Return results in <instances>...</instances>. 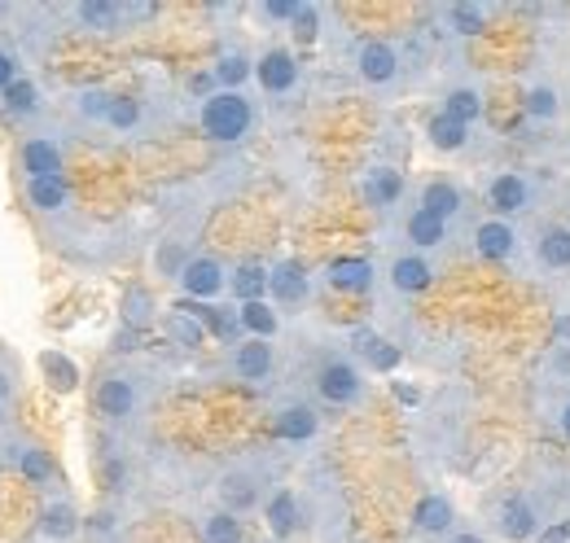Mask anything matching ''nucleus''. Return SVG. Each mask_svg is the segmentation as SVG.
I'll return each instance as SVG.
<instances>
[{
  "instance_id": "nucleus-1",
  "label": "nucleus",
  "mask_w": 570,
  "mask_h": 543,
  "mask_svg": "<svg viewBox=\"0 0 570 543\" xmlns=\"http://www.w3.org/2000/svg\"><path fill=\"white\" fill-rule=\"evenodd\" d=\"M250 124H255V110H250V101L242 92H215L203 106V132L212 140L233 145V140H242L250 132Z\"/></svg>"
},
{
  "instance_id": "nucleus-2",
  "label": "nucleus",
  "mask_w": 570,
  "mask_h": 543,
  "mask_svg": "<svg viewBox=\"0 0 570 543\" xmlns=\"http://www.w3.org/2000/svg\"><path fill=\"white\" fill-rule=\"evenodd\" d=\"M22 171H27V180H62V154H58V145L45 140V136H31L22 145Z\"/></svg>"
},
{
  "instance_id": "nucleus-3",
  "label": "nucleus",
  "mask_w": 570,
  "mask_h": 543,
  "mask_svg": "<svg viewBox=\"0 0 570 543\" xmlns=\"http://www.w3.org/2000/svg\"><path fill=\"white\" fill-rule=\"evenodd\" d=\"M4 465H13L31 486H49V482H53V461H49V452L36 447V443H13V447L4 452Z\"/></svg>"
},
{
  "instance_id": "nucleus-4",
  "label": "nucleus",
  "mask_w": 570,
  "mask_h": 543,
  "mask_svg": "<svg viewBox=\"0 0 570 543\" xmlns=\"http://www.w3.org/2000/svg\"><path fill=\"white\" fill-rule=\"evenodd\" d=\"M316 386H321V395H325L330 404H356L360 399V373L352 368V364H343V359L325 364Z\"/></svg>"
},
{
  "instance_id": "nucleus-5",
  "label": "nucleus",
  "mask_w": 570,
  "mask_h": 543,
  "mask_svg": "<svg viewBox=\"0 0 570 543\" xmlns=\"http://www.w3.org/2000/svg\"><path fill=\"white\" fill-rule=\"evenodd\" d=\"M180 285L194 294V298H215L224 289V268L215 259H189L180 268Z\"/></svg>"
},
{
  "instance_id": "nucleus-6",
  "label": "nucleus",
  "mask_w": 570,
  "mask_h": 543,
  "mask_svg": "<svg viewBox=\"0 0 570 543\" xmlns=\"http://www.w3.org/2000/svg\"><path fill=\"white\" fill-rule=\"evenodd\" d=\"M356 67L368 83H391V79H395V70H400V58H395V49H391V45L373 40V45H364V49H360Z\"/></svg>"
},
{
  "instance_id": "nucleus-7",
  "label": "nucleus",
  "mask_w": 570,
  "mask_h": 543,
  "mask_svg": "<svg viewBox=\"0 0 570 543\" xmlns=\"http://www.w3.org/2000/svg\"><path fill=\"white\" fill-rule=\"evenodd\" d=\"M268 368H273V346H268L264 338L242 342V346H237V355H233V373H237L242 382H259V377H268Z\"/></svg>"
},
{
  "instance_id": "nucleus-8",
  "label": "nucleus",
  "mask_w": 570,
  "mask_h": 543,
  "mask_svg": "<svg viewBox=\"0 0 570 543\" xmlns=\"http://www.w3.org/2000/svg\"><path fill=\"white\" fill-rule=\"evenodd\" d=\"M259 83H264L268 92H289V88L298 83V62H294L285 49L264 53V58H259Z\"/></svg>"
},
{
  "instance_id": "nucleus-9",
  "label": "nucleus",
  "mask_w": 570,
  "mask_h": 543,
  "mask_svg": "<svg viewBox=\"0 0 570 543\" xmlns=\"http://www.w3.org/2000/svg\"><path fill=\"white\" fill-rule=\"evenodd\" d=\"M97 407H101L106 416H128V412L137 407V386H132V377H106L101 391H97Z\"/></svg>"
},
{
  "instance_id": "nucleus-10",
  "label": "nucleus",
  "mask_w": 570,
  "mask_h": 543,
  "mask_svg": "<svg viewBox=\"0 0 570 543\" xmlns=\"http://www.w3.org/2000/svg\"><path fill=\"white\" fill-rule=\"evenodd\" d=\"M75 18H79L88 31L110 36V31H119V22H124V4H110V0H83V4L75 9Z\"/></svg>"
},
{
  "instance_id": "nucleus-11",
  "label": "nucleus",
  "mask_w": 570,
  "mask_h": 543,
  "mask_svg": "<svg viewBox=\"0 0 570 543\" xmlns=\"http://www.w3.org/2000/svg\"><path fill=\"white\" fill-rule=\"evenodd\" d=\"M40 535L53 543H67L79 535V517H75V509L67 500H58V504H49V509L40 513Z\"/></svg>"
},
{
  "instance_id": "nucleus-12",
  "label": "nucleus",
  "mask_w": 570,
  "mask_h": 543,
  "mask_svg": "<svg viewBox=\"0 0 570 543\" xmlns=\"http://www.w3.org/2000/svg\"><path fill=\"white\" fill-rule=\"evenodd\" d=\"M219 500L228 504V513H246L259 504V482L250 474H228L219 482Z\"/></svg>"
},
{
  "instance_id": "nucleus-13",
  "label": "nucleus",
  "mask_w": 570,
  "mask_h": 543,
  "mask_svg": "<svg viewBox=\"0 0 570 543\" xmlns=\"http://www.w3.org/2000/svg\"><path fill=\"white\" fill-rule=\"evenodd\" d=\"M330 280L338 289H352V294H364L373 285V264L368 259H334L330 264Z\"/></svg>"
},
{
  "instance_id": "nucleus-14",
  "label": "nucleus",
  "mask_w": 570,
  "mask_h": 543,
  "mask_svg": "<svg viewBox=\"0 0 570 543\" xmlns=\"http://www.w3.org/2000/svg\"><path fill=\"white\" fill-rule=\"evenodd\" d=\"M277 434L289 438V443L312 438V434H316V412H312V407H303V404L282 407V412H277Z\"/></svg>"
},
{
  "instance_id": "nucleus-15",
  "label": "nucleus",
  "mask_w": 570,
  "mask_h": 543,
  "mask_svg": "<svg viewBox=\"0 0 570 543\" xmlns=\"http://www.w3.org/2000/svg\"><path fill=\"white\" fill-rule=\"evenodd\" d=\"M268 289L277 294V303H298L307 294V276L298 264H282V268L268 276Z\"/></svg>"
},
{
  "instance_id": "nucleus-16",
  "label": "nucleus",
  "mask_w": 570,
  "mask_h": 543,
  "mask_svg": "<svg viewBox=\"0 0 570 543\" xmlns=\"http://www.w3.org/2000/svg\"><path fill=\"white\" fill-rule=\"evenodd\" d=\"M413 522H417V531H426V535H443V531L452 526V509H448V500H439V495H426V500L417 504Z\"/></svg>"
},
{
  "instance_id": "nucleus-17",
  "label": "nucleus",
  "mask_w": 570,
  "mask_h": 543,
  "mask_svg": "<svg viewBox=\"0 0 570 543\" xmlns=\"http://www.w3.org/2000/svg\"><path fill=\"white\" fill-rule=\"evenodd\" d=\"M391 280H395V289H404V294H417V289H426L430 280H434V272H430L426 259H395V268H391Z\"/></svg>"
},
{
  "instance_id": "nucleus-18",
  "label": "nucleus",
  "mask_w": 570,
  "mask_h": 543,
  "mask_svg": "<svg viewBox=\"0 0 570 543\" xmlns=\"http://www.w3.org/2000/svg\"><path fill=\"white\" fill-rule=\"evenodd\" d=\"M422 210H430L434 219H452V215L461 210V194H456L452 185L434 180V185H426V194H422Z\"/></svg>"
},
{
  "instance_id": "nucleus-19",
  "label": "nucleus",
  "mask_w": 570,
  "mask_h": 543,
  "mask_svg": "<svg viewBox=\"0 0 570 543\" xmlns=\"http://www.w3.org/2000/svg\"><path fill=\"white\" fill-rule=\"evenodd\" d=\"M364 194H368V203L373 206H391L400 194H404V180L395 176V171H386V167H377L373 176H368V185H364Z\"/></svg>"
},
{
  "instance_id": "nucleus-20",
  "label": "nucleus",
  "mask_w": 570,
  "mask_h": 543,
  "mask_svg": "<svg viewBox=\"0 0 570 543\" xmlns=\"http://www.w3.org/2000/svg\"><path fill=\"white\" fill-rule=\"evenodd\" d=\"M40 368L49 373V382H53L58 391H75V386H79V368H75L62 351H45V355H40Z\"/></svg>"
},
{
  "instance_id": "nucleus-21",
  "label": "nucleus",
  "mask_w": 570,
  "mask_h": 543,
  "mask_svg": "<svg viewBox=\"0 0 570 543\" xmlns=\"http://www.w3.org/2000/svg\"><path fill=\"white\" fill-rule=\"evenodd\" d=\"M492 206H497L500 215L522 210V206H527V185H522L518 176H500L497 185H492Z\"/></svg>"
},
{
  "instance_id": "nucleus-22",
  "label": "nucleus",
  "mask_w": 570,
  "mask_h": 543,
  "mask_svg": "<svg viewBox=\"0 0 570 543\" xmlns=\"http://www.w3.org/2000/svg\"><path fill=\"white\" fill-rule=\"evenodd\" d=\"M4 106H9L13 119H31V115L40 110V92H36V83H31V79H18V83L4 92Z\"/></svg>"
},
{
  "instance_id": "nucleus-23",
  "label": "nucleus",
  "mask_w": 570,
  "mask_h": 543,
  "mask_svg": "<svg viewBox=\"0 0 570 543\" xmlns=\"http://www.w3.org/2000/svg\"><path fill=\"white\" fill-rule=\"evenodd\" d=\"M27 198L36 210H62L67 206V185L62 180H27Z\"/></svg>"
},
{
  "instance_id": "nucleus-24",
  "label": "nucleus",
  "mask_w": 570,
  "mask_h": 543,
  "mask_svg": "<svg viewBox=\"0 0 570 543\" xmlns=\"http://www.w3.org/2000/svg\"><path fill=\"white\" fill-rule=\"evenodd\" d=\"M268 289V272L259 268V264H246V268H237L233 276V294L237 298H246V303H259V294Z\"/></svg>"
},
{
  "instance_id": "nucleus-25",
  "label": "nucleus",
  "mask_w": 570,
  "mask_h": 543,
  "mask_svg": "<svg viewBox=\"0 0 570 543\" xmlns=\"http://www.w3.org/2000/svg\"><path fill=\"white\" fill-rule=\"evenodd\" d=\"M509 250H513V233H509L504 224H483V228H479V255L504 259Z\"/></svg>"
},
{
  "instance_id": "nucleus-26",
  "label": "nucleus",
  "mask_w": 570,
  "mask_h": 543,
  "mask_svg": "<svg viewBox=\"0 0 570 543\" xmlns=\"http://www.w3.org/2000/svg\"><path fill=\"white\" fill-rule=\"evenodd\" d=\"M203 540L207 543H242V522L237 513H215L203 522Z\"/></svg>"
},
{
  "instance_id": "nucleus-27",
  "label": "nucleus",
  "mask_w": 570,
  "mask_h": 543,
  "mask_svg": "<svg viewBox=\"0 0 570 543\" xmlns=\"http://www.w3.org/2000/svg\"><path fill=\"white\" fill-rule=\"evenodd\" d=\"M540 259H544L549 268H567L570 264V233L567 228H549V233H544V241H540Z\"/></svg>"
},
{
  "instance_id": "nucleus-28",
  "label": "nucleus",
  "mask_w": 570,
  "mask_h": 543,
  "mask_svg": "<svg viewBox=\"0 0 570 543\" xmlns=\"http://www.w3.org/2000/svg\"><path fill=\"white\" fill-rule=\"evenodd\" d=\"M237 316H242V325H246V329H250L255 338L268 342L273 334H277V316H273V312H268L264 303H246V307H242Z\"/></svg>"
},
{
  "instance_id": "nucleus-29",
  "label": "nucleus",
  "mask_w": 570,
  "mask_h": 543,
  "mask_svg": "<svg viewBox=\"0 0 570 543\" xmlns=\"http://www.w3.org/2000/svg\"><path fill=\"white\" fill-rule=\"evenodd\" d=\"M409 241H417V246H439V241H443V219H434L430 210H417V215L409 219Z\"/></svg>"
},
{
  "instance_id": "nucleus-30",
  "label": "nucleus",
  "mask_w": 570,
  "mask_h": 543,
  "mask_svg": "<svg viewBox=\"0 0 570 543\" xmlns=\"http://www.w3.org/2000/svg\"><path fill=\"white\" fill-rule=\"evenodd\" d=\"M500 531H504L509 540H527V535L535 531L531 509H527V504H504V522H500Z\"/></svg>"
},
{
  "instance_id": "nucleus-31",
  "label": "nucleus",
  "mask_w": 570,
  "mask_h": 543,
  "mask_svg": "<svg viewBox=\"0 0 570 543\" xmlns=\"http://www.w3.org/2000/svg\"><path fill=\"white\" fill-rule=\"evenodd\" d=\"M430 140H434L439 149H461V145H465V124H456V119L439 115V119L430 124Z\"/></svg>"
},
{
  "instance_id": "nucleus-32",
  "label": "nucleus",
  "mask_w": 570,
  "mask_h": 543,
  "mask_svg": "<svg viewBox=\"0 0 570 543\" xmlns=\"http://www.w3.org/2000/svg\"><path fill=\"white\" fill-rule=\"evenodd\" d=\"M294 517H298L294 495H277V500L268 504V526H273L277 535H289V531H294Z\"/></svg>"
},
{
  "instance_id": "nucleus-33",
  "label": "nucleus",
  "mask_w": 570,
  "mask_h": 543,
  "mask_svg": "<svg viewBox=\"0 0 570 543\" xmlns=\"http://www.w3.org/2000/svg\"><path fill=\"white\" fill-rule=\"evenodd\" d=\"M479 110H483V106H479V97H474V92H452L443 115H448V119H456V124H470V119H479Z\"/></svg>"
},
{
  "instance_id": "nucleus-34",
  "label": "nucleus",
  "mask_w": 570,
  "mask_h": 543,
  "mask_svg": "<svg viewBox=\"0 0 570 543\" xmlns=\"http://www.w3.org/2000/svg\"><path fill=\"white\" fill-rule=\"evenodd\" d=\"M137 119H141V110H137V101H128V97H115L110 101V115H106V124L110 128H137Z\"/></svg>"
},
{
  "instance_id": "nucleus-35",
  "label": "nucleus",
  "mask_w": 570,
  "mask_h": 543,
  "mask_svg": "<svg viewBox=\"0 0 570 543\" xmlns=\"http://www.w3.org/2000/svg\"><path fill=\"white\" fill-rule=\"evenodd\" d=\"M215 75H219V83H228V88H237L246 75H250V62L242 58V53H228L219 67H215Z\"/></svg>"
},
{
  "instance_id": "nucleus-36",
  "label": "nucleus",
  "mask_w": 570,
  "mask_h": 543,
  "mask_svg": "<svg viewBox=\"0 0 570 543\" xmlns=\"http://www.w3.org/2000/svg\"><path fill=\"white\" fill-rule=\"evenodd\" d=\"M171 334H176L180 342H189V346H198V342H203V325H198V316H194V312H189V316H185V312H176V316H171Z\"/></svg>"
},
{
  "instance_id": "nucleus-37",
  "label": "nucleus",
  "mask_w": 570,
  "mask_h": 543,
  "mask_svg": "<svg viewBox=\"0 0 570 543\" xmlns=\"http://www.w3.org/2000/svg\"><path fill=\"white\" fill-rule=\"evenodd\" d=\"M452 27H456L461 36H474V31L483 27V9H474V4H456V9H452Z\"/></svg>"
},
{
  "instance_id": "nucleus-38",
  "label": "nucleus",
  "mask_w": 570,
  "mask_h": 543,
  "mask_svg": "<svg viewBox=\"0 0 570 543\" xmlns=\"http://www.w3.org/2000/svg\"><path fill=\"white\" fill-rule=\"evenodd\" d=\"M364 355H368V364L382 368V373H391V368L400 364V346H391V342H373Z\"/></svg>"
},
{
  "instance_id": "nucleus-39",
  "label": "nucleus",
  "mask_w": 570,
  "mask_h": 543,
  "mask_svg": "<svg viewBox=\"0 0 570 543\" xmlns=\"http://www.w3.org/2000/svg\"><path fill=\"white\" fill-rule=\"evenodd\" d=\"M294 36H298V40H316V4H303V9H298Z\"/></svg>"
},
{
  "instance_id": "nucleus-40",
  "label": "nucleus",
  "mask_w": 570,
  "mask_h": 543,
  "mask_svg": "<svg viewBox=\"0 0 570 543\" xmlns=\"http://www.w3.org/2000/svg\"><path fill=\"white\" fill-rule=\"evenodd\" d=\"M18 79H22V75H18V62H13V53H4V49H0V92H9Z\"/></svg>"
},
{
  "instance_id": "nucleus-41",
  "label": "nucleus",
  "mask_w": 570,
  "mask_h": 543,
  "mask_svg": "<svg viewBox=\"0 0 570 543\" xmlns=\"http://www.w3.org/2000/svg\"><path fill=\"white\" fill-rule=\"evenodd\" d=\"M145 316H149V298H145L141 289H132V294H128V320H132V325H145Z\"/></svg>"
},
{
  "instance_id": "nucleus-42",
  "label": "nucleus",
  "mask_w": 570,
  "mask_h": 543,
  "mask_svg": "<svg viewBox=\"0 0 570 543\" xmlns=\"http://www.w3.org/2000/svg\"><path fill=\"white\" fill-rule=\"evenodd\" d=\"M13 395H18V373H13L9 364H0V407L9 404Z\"/></svg>"
},
{
  "instance_id": "nucleus-43",
  "label": "nucleus",
  "mask_w": 570,
  "mask_h": 543,
  "mask_svg": "<svg viewBox=\"0 0 570 543\" xmlns=\"http://www.w3.org/2000/svg\"><path fill=\"white\" fill-rule=\"evenodd\" d=\"M553 110H558L553 92H544V88H540V92H531V115H540V119H544V115H553Z\"/></svg>"
},
{
  "instance_id": "nucleus-44",
  "label": "nucleus",
  "mask_w": 570,
  "mask_h": 543,
  "mask_svg": "<svg viewBox=\"0 0 570 543\" xmlns=\"http://www.w3.org/2000/svg\"><path fill=\"white\" fill-rule=\"evenodd\" d=\"M298 9H303L298 0H273V4H264L268 18H298Z\"/></svg>"
},
{
  "instance_id": "nucleus-45",
  "label": "nucleus",
  "mask_w": 570,
  "mask_h": 543,
  "mask_svg": "<svg viewBox=\"0 0 570 543\" xmlns=\"http://www.w3.org/2000/svg\"><path fill=\"white\" fill-rule=\"evenodd\" d=\"M567 540H570V522H567V526H558V531H549L540 543H567Z\"/></svg>"
},
{
  "instance_id": "nucleus-46",
  "label": "nucleus",
  "mask_w": 570,
  "mask_h": 543,
  "mask_svg": "<svg viewBox=\"0 0 570 543\" xmlns=\"http://www.w3.org/2000/svg\"><path fill=\"white\" fill-rule=\"evenodd\" d=\"M452 543H483V540H479V535H456Z\"/></svg>"
},
{
  "instance_id": "nucleus-47",
  "label": "nucleus",
  "mask_w": 570,
  "mask_h": 543,
  "mask_svg": "<svg viewBox=\"0 0 570 543\" xmlns=\"http://www.w3.org/2000/svg\"><path fill=\"white\" fill-rule=\"evenodd\" d=\"M562 430L570 434V404H567V412H562Z\"/></svg>"
},
{
  "instance_id": "nucleus-48",
  "label": "nucleus",
  "mask_w": 570,
  "mask_h": 543,
  "mask_svg": "<svg viewBox=\"0 0 570 543\" xmlns=\"http://www.w3.org/2000/svg\"><path fill=\"white\" fill-rule=\"evenodd\" d=\"M0 412H4V407H0ZM0 421H4V416H0Z\"/></svg>"
}]
</instances>
